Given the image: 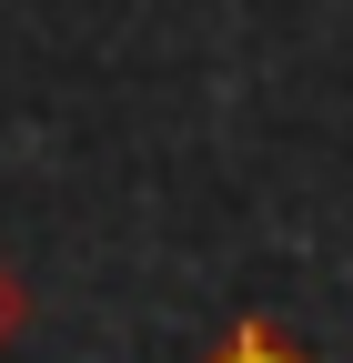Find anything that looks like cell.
<instances>
[{
	"label": "cell",
	"mask_w": 353,
	"mask_h": 363,
	"mask_svg": "<svg viewBox=\"0 0 353 363\" xmlns=\"http://www.w3.org/2000/svg\"><path fill=\"white\" fill-rule=\"evenodd\" d=\"M202 363H313V353H303V343L273 323V313H242V323H232L223 343H212Z\"/></svg>",
	"instance_id": "obj_1"
},
{
	"label": "cell",
	"mask_w": 353,
	"mask_h": 363,
	"mask_svg": "<svg viewBox=\"0 0 353 363\" xmlns=\"http://www.w3.org/2000/svg\"><path fill=\"white\" fill-rule=\"evenodd\" d=\"M21 323H30V283H21L11 262H0V353L21 343Z\"/></svg>",
	"instance_id": "obj_2"
}]
</instances>
